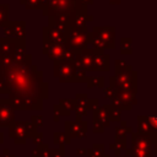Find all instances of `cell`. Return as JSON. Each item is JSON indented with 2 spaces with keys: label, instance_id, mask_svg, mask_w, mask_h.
I'll list each match as a JSON object with an SVG mask.
<instances>
[{
  "label": "cell",
  "instance_id": "1",
  "mask_svg": "<svg viewBox=\"0 0 157 157\" xmlns=\"http://www.w3.org/2000/svg\"><path fill=\"white\" fill-rule=\"evenodd\" d=\"M0 93H9L12 108H37L39 103V83L29 56L13 60L6 69L0 70Z\"/></svg>",
  "mask_w": 157,
  "mask_h": 157
},
{
  "label": "cell",
  "instance_id": "2",
  "mask_svg": "<svg viewBox=\"0 0 157 157\" xmlns=\"http://www.w3.org/2000/svg\"><path fill=\"white\" fill-rule=\"evenodd\" d=\"M4 33L6 38L9 39L22 38L25 34V23L23 22H6L4 25Z\"/></svg>",
  "mask_w": 157,
  "mask_h": 157
},
{
  "label": "cell",
  "instance_id": "3",
  "mask_svg": "<svg viewBox=\"0 0 157 157\" xmlns=\"http://www.w3.org/2000/svg\"><path fill=\"white\" fill-rule=\"evenodd\" d=\"M13 120V108L10 101L0 99V126L10 125Z\"/></svg>",
  "mask_w": 157,
  "mask_h": 157
},
{
  "label": "cell",
  "instance_id": "4",
  "mask_svg": "<svg viewBox=\"0 0 157 157\" xmlns=\"http://www.w3.org/2000/svg\"><path fill=\"white\" fill-rule=\"evenodd\" d=\"M16 48L13 39L0 38V56H13Z\"/></svg>",
  "mask_w": 157,
  "mask_h": 157
},
{
  "label": "cell",
  "instance_id": "5",
  "mask_svg": "<svg viewBox=\"0 0 157 157\" xmlns=\"http://www.w3.org/2000/svg\"><path fill=\"white\" fill-rule=\"evenodd\" d=\"M7 17H9L7 4H0V26H4L7 22Z\"/></svg>",
  "mask_w": 157,
  "mask_h": 157
},
{
  "label": "cell",
  "instance_id": "6",
  "mask_svg": "<svg viewBox=\"0 0 157 157\" xmlns=\"http://www.w3.org/2000/svg\"><path fill=\"white\" fill-rule=\"evenodd\" d=\"M1 141H2V135L0 134V144H1Z\"/></svg>",
  "mask_w": 157,
  "mask_h": 157
}]
</instances>
